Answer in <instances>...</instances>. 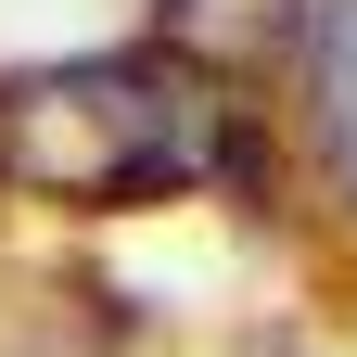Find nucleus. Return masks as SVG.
I'll list each match as a JSON object with an SVG mask.
<instances>
[{
    "label": "nucleus",
    "instance_id": "nucleus-3",
    "mask_svg": "<svg viewBox=\"0 0 357 357\" xmlns=\"http://www.w3.org/2000/svg\"><path fill=\"white\" fill-rule=\"evenodd\" d=\"M178 52H204V64H268V52H294V0H153Z\"/></svg>",
    "mask_w": 357,
    "mask_h": 357
},
{
    "label": "nucleus",
    "instance_id": "nucleus-2",
    "mask_svg": "<svg viewBox=\"0 0 357 357\" xmlns=\"http://www.w3.org/2000/svg\"><path fill=\"white\" fill-rule=\"evenodd\" d=\"M306 141H319V166L344 178V204H357V0H332L319 26H306Z\"/></svg>",
    "mask_w": 357,
    "mask_h": 357
},
{
    "label": "nucleus",
    "instance_id": "nucleus-1",
    "mask_svg": "<svg viewBox=\"0 0 357 357\" xmlns=\"http://www.w3.org/2000/svg\"><path fill=\"white\" fill-rule=\"evenodd\" d=\"M230 166H243L230 64L178 52V38L0 77V192H26V204L115 217V204H178Z\"/></svg>",
    "mask_w": 357,
    "mask_h": 357
}]
</instances>
